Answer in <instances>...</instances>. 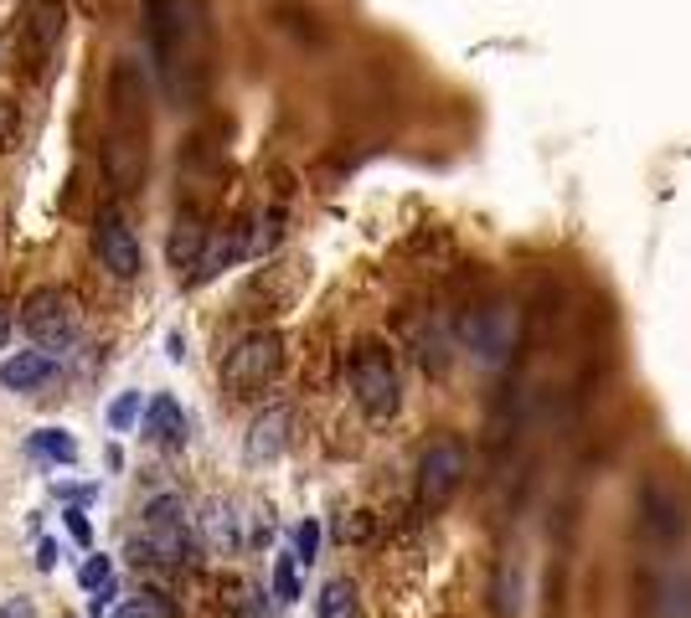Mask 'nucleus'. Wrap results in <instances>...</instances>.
Instances as JSON below:
<instances>
[{"label": "nucleus", "mask_w": 691, "mask_h": 618, "mask_svg": "<svg viewBox=\"0 0 691 618\" xmlns=\"http://www.w3.org/2000/svg\"><path fill=\"white\" fill-rule=\"evenodd\" d=\"M352 392H356V407L367 413L371 423H388L403 402V382H398V361L392 351H382L377 340L356 346L352 351Z\"/></svg>", "instance_id": "nucleus-1"}, {"label": "nucleus", "mask_w": 691, "mask_h": 618, "mask_svg": "<svg viewBox=\"0 0 691 618\" xmlns=\"http://www.w3.org/2000/svg\"><path fill=\"white\" fill-rule=\"evenodd\" d=\"M21 330L32 335L36 351L57 356V351H68L73 335H78V310H73V300L63 289H36L21 304Z\"/></svg>", "instance_id": "nucleus-2"}, {"label": "nucleus", "mask_w": 691, "mask_h": 618, "mask_svg": "<svg viewBox=\"0 0 691 618\" xmlns=\"http://www.w3.org/2000/svg\"><path fill=\"white\" fill-rule=\"evenodd\" d=\"M640 531L650 536V541H660V547H676V541L691 531V505H687V495L676 490V480H666V474H645Z\"/></svg>", "instance_id": "nucleus-3"}, {"label": "nucleus", "mask_w": 691, "mask_h": 618, "mask_svg": "<svg viewBox=\"0 0 691 618\" xmlns=\"http://www.w3.org/2000/svg\"><path fill=\"white\" fill-rule=\"evenodd\" d=\"M465 474H470L465 443H459V438H434V443L419 453V501L428 505V510L449 505L459 495V485H465Z\"/></svg>", "instance_id": "nucleus-4"}, {"label": "nucleus", "mask_w": 691, "mask_h": 618, "mask_svg": "<svg viewBox=\"0 0 691 618\" xmlns=\"http://www.w3.org/2000/svg\"><path fill=\"white\" fill-rule=\"evenodd\" d=\"M279 361H285V340L274 330H258L227 351V361H222V386L237 392V397H243V392H258V386L279 371Z\"/></svg>", "instance_id": "nucleus-5"}, {"label": "nucleus", "mask_w": 691, "mask_h": 618, "mask_svg": "<svg viewBox=\"0 0 691 618\" xmlns=\"http://www.w3.org/2000/svg\"><path fill=\"white\" fill-rule=\"evenodd\" d=\"M511 340H516V319H511L506 304H480L465 315V351L480 367H501L511 356Z\"/></svg>", "instance_id": "nucleus-6"}, {"label": "nucleus", "mask_w": 691, "mask_h": 618, "mask_svg": "<svg viewBox=\"0 0 691 618\" xmlns=\"http://www.w3.org/2000/svg\"><path fill=\"white\" fill-rule=\"evenodd\" d=\"M93 252H99V263L114 273V279H135L140 273V237L135 227L124 222L119 206H103L99 217H93Z\"/></svg>", "instance_id": "nucleus-7"}, {"label": "nucleus", "mask_w": 691, "mask_h": 618, "mask_svg": "<svg viewBox=\"0 0 691 618\" xmlns=\"http://www.w3.org/2000/svg\"><path fill=\"white\" fill-rule=\"evenodd\" d=\"M202 536L218 547V552H243V547L264 541V526H258V516H248V510H237V505L222 501L202 516Z\"/></svg>", "instance_id": "nucleus-8"}, {"label": "nucleus", "mask_w": 691, "mask_h": 618, "mask_svg": "<svg viewBox=\"0 0 691 618\" xmlns=\"http://www.w3.org/2000/svg\"><path fill=\"white\" fill-rule=\"evenodd\" d=\"M57 377V356L52 351H16L0 361V386L5 392H42Z\"/></svg>", "instance_id": "nucleus-9"}, {"label": "nucleus", "mask_w": 691, "mask_h": 618, "mask_svg": "<svg viewBox=\"0 0 691 618\" xmlns=\"http://www.w3.org/2000/svg\"><path fill=\"white\" fill-rule=\"evenodd\" d=\"M140 434L151 438V443H181L186 438V413L176 397H151L145 407H140Z\"/></svg>", "instance_id": "nucleus-10"}, {"label": "nucleus", "mask_w": 691, "mask_h": 618, "mask_svg": "<svg viewBox=\"0 0 691 618\" xmlns=\"http://www.w3.org/2000/svg\"><path fill=\"white\" fill-rule=\"evenodd\" d=\"M285 449H289V413L285 407H269V413L248 428V459H254V464H269V459H279Z\"/></svg>", "instance_id": "nucleus-11"}, {"label": "nucleus", "mask_w": 691, "mask_h": 618, "mask_svg": "<svg viewBox=\"0 0 691 618\" xmlns=\"http://www.w3.org/2000/svg\"><path fill=\"white\" fill-rule=\"evenodd\" d=\"M202 248H207V227L186 212V217L176 222V233H170V263H176V268H197Z\"/></svg>", "instance_id": "nucleus-12"}, {"label": "nucleus", "mask_w": 691, "mask_h": 618, "mask_svg": "<svg viewBox=\"0 0 691 618\" xmlns=\"http://www.w3.org/2000/svg\"><path fill=\"white\" fill-rule=\"evenodd\" d=\"M26 449H32L36 459H47V464H73V459H78V438H73L68 428H36Z\"/></svg>", "instance_id": "nucleus-13"}, {"label": "nucleus", "mask_w": 691, "mask_h": 618, "mask_svg": "<svg viewBox=\"0 0 691 618\" xmlns=\"http://www.w3.org/2000/svg\"><path fill=\"white\" fill-rule=\"evenodd\" d=\"M315 614L321 618H361V598H356V587L346 577L321 587V598H315Z\"/></svg>", "instance_id": "nucleus-14"}, {"label": "nucleus", "mask_w": 691, "mask_h": 618, "mask_svg": "<svg viewBox=\"0 0 691 618\" xmlns=\"http://www.w3.org/2000/svg\"><path fill=\"white\" fill-rule=\"evenodd\" d=\"M140 407H145V397H140L135 386H124V392H119V397L109 402V413H103V423H109L114 434H130V428L140 423Z\"/></svg>", "instance_id": "nucleus-15"}, {"label": "nucleus", "mask_w": 691, "mask_h": 618, "mask_svg": "<svg viewBox=\"0 0 691 618\" xmlns=\"http://www.w3.org/2000/svg\"><path fill=\"white\" fill-rule=\"evenodd\" d=\"M274 598L279 603L300 598V562H294V552H279V562H274Z\"/></svg>", "instance_id": "nucleus-16"}, {"label": "nucleus", "mask_w": 691, "mask_h": 618, "mask_svg": "<svg viewBox=\"0 0 691 618\" xmlns=\"http://www.w3.org/2000/svg\"><path fill=\"white\" fill-rule=\"evenodd\" d=\"M114 618H170V603L160 593H135L114 608Z\"/></svg>", "instance_id": "nucleus-17"}, {"label": "nucleus", "mask_w": 691, "mask_h": 618, "mask_svg": "<svg viewBox=\"0 0 691 618\" xmlns=\"http://www.w3.org/2000/svg\"><path fill=\"white\" fill-rule=\"evenodd\" d=\"M57 32H63V5H57V0H42V5H36V16H32V36L42 42V47H52Z\"/></svg>", "instance_id": "nucleus-18"}, {"label": "nucleus", "mask_w": 691, "mask_h": 618, "mask_svg": "<svg viewBox=\"0 0 691 618\" xmlns=\"http://www.w3.org/2000/svg\"><path fill=\"white\" fill-rule=\"evenodd\" d=\"M315 552H321V526H315V520H300V526H294V562L310 568Z\"/></svg>", "instance_id": "nucleus-19"}, {"label": "nucleus", "mask_w": 691, "mask_h": 618, "mask_svg": "<svg viewBox=\"0 0 691 618\" xmlns=\"http://www.w3.org/2000/svg\"><path fill=\"white\" fill-rule=\"evenodd\" d=\"M78 583H83L88 593H93V587H103V583H109V557H88L83 568H78Z\"/></svg>", "instance_id": "nucleus-20"}, {"label": "nucleus", "mask_w": 691, "mask_h": 618, "mask_svg": "<svg viewBox=\"0 0 691 618\" xmlns=\"http://www.w3.org/2000/svg\"><path fill=\"white\" fill-rule=\"evenodd\" d=\"M63 520H68V531L78 536L83 547H88V541H93V520L83 516V505H78V501H68V510H63Z\"/></svg>", "instance_id": "nucleus-21"}, {"label": "nucleus", "mask_w": 691, "mask_h": 618, "mask_svg": "<svg viewBox=\"0 0 691 618\" xmlns=\"http://www.w3.org/2000/svg\"><path fill=\"white\" fill-rule=\"evenodd\" d=\"M16 109H11V103L0 99V150H11V145H16Z\"/></svg>", "instance_id": "nucleus-22"}, {"label": "nucleus", "mask_w": 691, "mask_h": 618, "mask_svg": "<svg viewBox=\"0 0 691 618\" xmlns=\"http://www.w3.org/2000/svg\"><path fill=\"white\" fill-rule=\"evenodd\" d=\"M0 618H36V608L32 598H5L0 603Z\"/></svg>", "instance_id": "nucleus-23"}, {"label": "nucleus", "mask_w": 691, "mask_h": 618, "mask_svg": "<svg viewBox=\"0 0 691 618\" xmlns=\"http://www.w3.org/2000/svg\"><path fill=\"white\" fill-rule=\"evenodd\" d=\"M52 495H57V501H93V495H99V490H93V485H57V490H52Z\"/></svg>", "instance_id": "nucleus-24"}, {"label": "nucleus", "mask_w": 691, "mask_h": 618, "mask_svg": "<svg viewBox=\"0 0 691 618\" xmlns=\"http://www.w3.org/2000/svg\"><path fill=\"white\" fill-rule=\"evenodd\" d=\"M36 568L42 572L57 568V547H52V541H36Z\"/></svg>", "instance_id": "nucleus-25"}, {"label": "nucleus", "mask_w": 691, "mask_h": 618, "mask_svg": "<svg viewBox=\"0 0 691 618\" xmlns=\"http://www.w3.org/2000/svg\"><path fill=\"white\" fill-rule=\"evenodd\" d=\"M5 340H11V315L0 310V351H5Z\"/></svg>", "instance_id": "nucleus-26"}]
</instances>
